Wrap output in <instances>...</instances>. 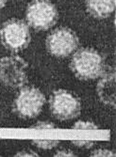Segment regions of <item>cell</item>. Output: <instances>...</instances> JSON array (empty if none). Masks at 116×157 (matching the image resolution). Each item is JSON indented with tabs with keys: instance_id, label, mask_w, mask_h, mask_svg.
Instances as JSON below:
<instances>
[{
	"instance_id": "6da1fadb",
	"label": "cell",
	"mask_w": 116,
	"mask_h": 157,
	"mask_svg": "<svg viewBox=\"0 0 116 157\" xmlns=\"http://www.w3.org/2000/svg\"><path fill=\"white\" fill-rule=\"evenodd\" d=\"M74 75L81 80H94L105 73L106 64L103 56L93 48L78 50L70 62Z\"/></svg>"
},
{
	"instance_id": "7a4b0ae2",
	"label": "cell",
	"mask_w": 116,
	"mask_h": 157,
	"mask_svg": "<svg viewBox=\"0 0 116 157\" xmlns=\"http://www.w3.org/2000/svg\"><path fill=\"white\" fill-rule=\"evenodd\" d=\"M58 18V10L50 0H33L26 8V22L36 30L49 29L55 25Z\"/></svg>"
},
{
	"instance_id": "3957f363",
	"label": "cell",
	"mask_w": 116,
	"mask_h": 157,
	"mask_svg": "<svg viewBox=\"0 0 116 157\" xmlns=\"http://www.w3.org/2000/svg\"><path fill=\"white\" fill-rule=\"evenodd\" d=\"M0 38L8 50L19 52L26 48L30 42V27L22 20L10 19L1 26Z\"/></svg>"
},
{
	"instance_id": "277c9868",
	"label": "cell",
	"mask_w": 116,
	"mask_h": 157,
	"mask_svg": "<svg viewBox=\"0 0 116 157\" xmlns=\"http://www.w3.org/2000/svg\"><path fill=\"white\" fill-rule=\"evenodd\" d=\"M46 104L43 93L35 87L21 89L13 102V111L24 119H32L41 113Z\"/></svg>"
},
{
	"instance_id": "5b68a950",
	"label": "cell",
	"mask_w": 116,
	"mask_h": 157,
	"mask_svg": "<svg viewBox=\"0 0 116 157\" xmlns=\"http://www.w3.org/2000/svg\"><path fill=\"white\" fill-rule=\"evenodd\" d=\"M49 106L53 116L60 121L73 120L79 116L81 111L80 100L65 90H58L51 94Z\"/></svg>"
},
{
	"instance_id": "8992f818",
	"label": "cell",
	"mask_w": 116,
	"mask_h": 157,
	"mask_svg": "<svg viewBox=\"0 0 116 157\" xmlns=\"http://www.w3.org/2000/svg\"><path fill=\"white\" fill-rule=\"evenodd\" d=\"M28 64L19 56H8L0 59V80L12 89L21 88L27 81Z\"/></svg>"
},
{
	"instance_id": "52a82bcc",
	"label": "cell",
	"mask_w": 116,
	"mask_h": 157,
	"mask_svg": "<svg viewBox=\"0 0 116 157\" xmlns=\"http://www.w3.org/2000/svg\"><path fill=\"white\" fill-rule=\"evenodd\" d=\"M79 44L77 34L68 27H59L46 38L48 52L58 58H65L74 53Z\"/></svg>"
},
{
	"instance_id": "ba28073f",
	"label": "cell",
	"mask_w": 116,
	"mask_h": 157,
	"mask_svg": "<svg viewBox=\"0 0 116 157\" xmlns=\"http://www.w3.org/2000/svg\"><path fill=\"white\" fill-rule=\"evenodd\" d=\"M115 72L114 70L105 72L97 84L96 91L103 104L115 107Z\"/></svg>"
},
{
	"instance_id": "9c48e42d",
	"label": "cell",
	"mask_w": 116,
	"mask_h": 157,
	"mask_svg": "<svg viewBox=\"0 0 116 157\" xmlns=\"http://www.w3.org/2000/svg\"><path fill=\"white\" fill-rule=\"evenodd\" d=\"M116 0H86V9L92 16L104 19L114 11Z\"/></svg>"
},
{
	"instance_id": "30bf717a",
	"label": "cell",
	"mask_w": 116,
	"mask_h": 157,
	"mask_svg": "<svg viewBox=\"0 0 116 157\" xmlns=\"http://www.w3.org/2000/svg\"><path fill=\"white\" fill-rule=\"evenodd\" d=\"M59 139H33L32 144L42 150H51L60 144Z\"/></svg>"
},
{
	"instance_id": "8fae6325",
	"label": "cell",
	"mask_w": 116,
	"mask_h": 157,
	"mask_svg": "<svg viewBox=\"0 0 116 157\" xmlns=\"http://www.w3.org/2000/svg\"><path fill=\"white\" fill-rule=\"evenodd\" d=\"M73 129L75 130H98L99 127L94 122L79 121L74 124Z\"/></svg>"
},
{
	"instance_id": "7c38bea8",
	"label": "cell",
	"mask_w": 116,
	"mask_h": 157,
	"mask_svg": "<svg viewBox=\"0 0 116 157\" xmlns=\"http://www.w3.org/2000/svg\"><path fill=\"white\" fill-rule=\"evenodd\" d=\"M72 143L74 145H76L78 148H84V149H90L94 145V142L92 140H79V139H76V140H72Z\"/></svg>"
},
{
	"instance_id": "4fadbf2b",
	"label": "cell",
	"mask_w": 116,
	"mask_h": 157,
	"mask_svg": "<svg viewBox=\"0 0 116 157\" xmlns=\"http://www.w3.org/2000/svg\"><path fill=\"white\" fill-rule=\"evenodd\" d=\"M90 156H94V157H99V156H106V157H114L115 153L110 150L107 149H99L96 151H94Z\"/></svg>"
},
{
	"instance_id": "5bb4252c",
	"label": "cell",
	"mask_w": 116,
	"mask_h": 157,
	"mask_svg": "<svg viewBox=\"0 0 116 157\" xmlns=\"http://www.w3.org/2000/svg\"><path fill=\"white\" fill-rule=\"evenodd\" d=\"M31 129H38V130H42V129H55L56 126L51 123V122H46V121H40L36 124H34L33 126L30 127Z\"/></svg>"
},
{
	"instance_id": "9a60e30c",
	"label": "cell",
	"mask_w": 116,
	"mask_h": 157,
	"mask_svg": "<svg viewBox=\"0 0 116 157\" xmlns=\"http://www.w3.org/2000/svg\"><path fill=\"white\" fill-rule=\"evenodd\" d=\"M14 156H22V157H31V156H39L37 152L35 151H19L17 152Z\"/></svg>"
},
{
	"instance_id": "2e32d148",
	"label": "cell",
	"mask_w": 116,
	"mask_h": 157,
	"mask_svg": "<svg viewBox=\"0 0 116 157\" xmlns=\"http://www.w3.org/2000/svg\"><path fill=\"white\" fill-rule=\"evenodd\" d=\"M55 157H62V156H77L73 151H67V150H62V151H57L55 154H54Z\"/></svg>"
},
{
	"instance_id": "e0dca14e",
	"label": "cell",
	"mask_w": 116,
	"mask_h": 157,
	"mask_svg": "<svg viewBox=\"0 0 116 157\" xmlns=\"http://www.w3.org/2000/svg\"><path fill=\"white\" fill-rule=\"evenodd\" d=\"M6 3H7V0H0V10L5 7Z\"/></svg>"
}]
</instances>
